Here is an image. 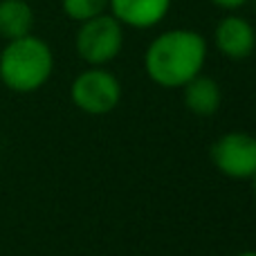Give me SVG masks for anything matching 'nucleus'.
Instances as JSON below:
<instances>
[{
	"mask_svg": "<svg viewBox=\"0 0 256 256\" xmlns=\"http://www.w3.org/2000/svg\"><path fill=\"white\" fill-rule=\"evenodd\" d=\"M207 63V40L200 32L176 27L158 34L144 52V72L155 86L182 88L202 72Z\"/></svg>",
	"mask_w": 256,
	"mask_h": 256,
	"instance_id": "obj_1",
	"label": "nucleus"
},
{
	"mask_svg": "<svg viewBox=\"0 0 256 256\" xmlns=\"http://www.w3.org/2000/svg\"><path fill=\"white\" fill-rule=\"evenodd\" d=\"M54 72V52L34 34L7 40L0 52V81L14 92H36Z\"/></svg>",
	"mask_w": 256,
	"mask_h": 256,
	"instance_id": "obj_2",
	"label": "nucleus"
},
{
	"mask_svg": "<svg viewBox=\"0 0 256 256\" xmlns=\"http://www.w3.org/2000/svg\"><path fill=\"white\" fill-rule=\"evenodd\" d=\"M76 54L88 66H106L115 61L124 48V25L112 16L110 12H104L94 18L79 22V30L74 36Z\"/></svg>",
	"mask_w": 256,
	"mask_h": 256,
	"instance_id": "obj_3",
	"label": "nucleus"
},
{
	"mask_svg": "<svg viewBox=\"0 0 256 256\" xmlns=\"http://www.w3.org/2000/svg\"><path fill=\"white\" fill-rule=\"evenodd\" d=\"M70 99L86 115H108L122 102V84L104 66H90L74 76L70 86Z\"/></svg>",
	"mask_w": 256,
	"mask_h": 256,
	"instance_id": "obj_4",
	"label": "nucleus"
},
{
	"mask_svg": "<svg viewBox=\"0 0 256 256\" xmlns=\"http://www.w3.org/2000/svg\"><path fill=\"white\" fill-rule=\"evenodd\" d=\"M212 162L232 180H252L256 176V137L243 130L220 135L212 144Z\"/></svg>",
	"mask_w": 256,
	"mask_h": 256,
	"instance_id": "obj_5",
	"label": "nucleus"
},
{
	"mask_svg": "<svg viewBox=\"0 0 256 256\" xmlns=\"http://www.w3.org/2000/svg\"><path fill=\"white\" fill-rule=\"evenodd\" d=\"M214 45L222 56L232 61L248 58L256 50V30L248 18L238 14H227L214 30Z\"/></svg>",
	"mask_w": 256,
	"mask_h": 256,
	"instance_id": "obj_6",
	"label": "nucleus"
},
{
	"mask_svg": "<svg viewBox=\"0 0 256 256\" xmlns=\"http://www.w3.org/2000/svg\"><path fill=\"white\" fill-rule=\"evenodd\" d=\"M171 2L173 0H108V12L124 27L150 30L168 16Z\"/></svg>",
	"mask_w": 256,
	"mask_h": 256,
	"instance_id": "obj_7",
	"label": "nucleus"
},
{
	"mask_svg": "<svg viewBox=\"0 0 256 256\" xmlns=\"http://www.w3.org/2000/svg\"><path fill=\"white\" fill-rule=\"evenodd\" d=\"M184 90V106L198 117H214L220 110L222 90L214 76H207L200 72L198 76L182 86Z\"/></svg>",
	"mask_w": 256,
	"mask_h": 256,
	"instance_id": "obj_8",
	"label": "nucleus"
},
{
	"mask_svg": "<svg viewBox=\"0 0 256 256\" xmlns=\"http://www.w3.org/2000/svg\"><path fill=\"white\" fill-rule=\"evenodd\" d=\"M34 22V9L27 0H0V36L4 40L32 34Z\"/></svg>",
	"mask_w": 256,
	"mask_h": 256,
	"instance_id": "obj_9",
	"label": "nucleus"
},
{
	"mask_svg": "<svg viewBox=\"0 0 256 256\" xmlns=\"http://www.w3.org/2000/svg\"><path fill=\"white\" fill-rule=\"evenodd\" d=\"M61 9L70 20L84 22L108 12V0H61Z\"/></svg>",
	"mask_w": 256,
	"mask_h": 256,
	"instance_id": "obj_10",
	"label": "nucleus"
},
{
	"mask_svg": "<svg viewBox=\"0 0 256 256\" xmlns=\"http://www.w3.org/2000/svg\"><path fill=\"white\" fill-rule=\"evenodd\" d=\"M216 7H220V9H225V12H236V9H240V7H245V4L250 2V0H212Z\"/></svg>",
	"mask_w": 256,
	"mask_h": 256,
	"instance_id": "obj_11",
	"label": "nucleus"
},
{
	"mask_svg": "<svg viewBox=\"0 0 256 256\" xmlns=\"http://www.w3.org/2000/svg\"><path fill=\"white\" fill-rule=\"evenodd\" d=\"M252 194H254V198H256V176L252 178Z\"/></svg>",
	"mask_w": 256,
	"mask_h": 256,
	"instance_id": "obj_12",
	"label": "nucleus"
},
{
	"mask_svg": "<svg viewBox=\"0 0 256 256\" xmlns=\"http://www.w3.org/2000/svg\"><path fill=\"white\" fill-rule=\"evenodd\" d=\"M236 256H256V252H240V254H236Z\"/></svg>",
	"mask_w": 256,
	"mask_h": 256,
	"instance_id": "obj_13",
	"label": "nucleus"
}]
</instances>
